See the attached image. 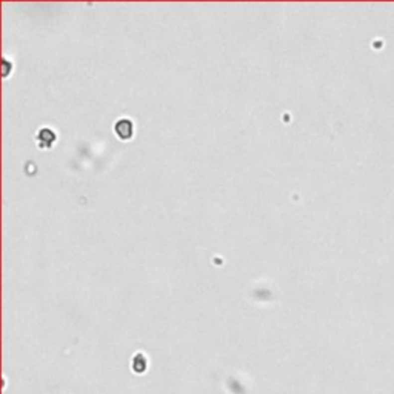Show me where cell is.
<instances>
[{
	"label": "cell",
	"instance_id": "obj_1",
	"mask_svg": "<svg viewBox=\"0 0 394 394\" xmlns=\"http://www.w3.org/2000/svg\"><path fill=\"white\" fill-rule=\"evenodd\" d=\"M114 132L121 140L132 139V134H134L132 121H130V119H127V117L119 119V121H116V124H114Z\"/></svg>",
	"mask_w": 394,
	"mask_h": 394
},
{
	"label": "cell",
	"instance_id": "obj_2",
	"mask_svg": "<svg viewBox=\"0 0 394 394\" xmlns=\"http://www.w3.org/2000/svg\"><path fill=\"white\" fill-rule=\"evenodd\" d=\"M56 139H57V135L51 128H42V130H39V132L36 135V142H37L39 148H42V149L51 148L54 145Z\"/></svg>",
	"mask_w": 394,
	"mask_h": 394
}]
</instances>
